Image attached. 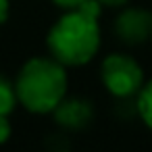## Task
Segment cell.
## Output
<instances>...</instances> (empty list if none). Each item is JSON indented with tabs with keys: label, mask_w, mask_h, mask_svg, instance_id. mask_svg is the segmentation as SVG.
Returning a JSON list of instances; mask_svg holds the SVG:
<instances>
[{
	"label": "cell",
	"mask_w": 152,
	"mask_h": 152,
	"mask_svg": "<svg viewBox=\"0 0 152 152\" xmlns=\"http://www.w3.org/2000/svg\"><path fill=\"white\" fill-rule=\"evenodd\" d=\"M100 2L88 0L79 9L67 11L48 31L46 44L61 65L79 67L90 63L100 48Z\"/></svg>",
	"instance_id": "cell-1"
},
{
	"label": "cell",
	"mask_w": 152,
	"mask_h": 152,
	"mask_svg": "<svg viewBox=\"0 0 152 152\" xmlns=\"http://www.w3.org/2000/svg\"><path fill=\"white\" fill-rule=\"evenodd\" d=\"M67 71L56 58H29L15 81L17 100L23 108L36 115L52 113L67 96Z\"/></svg>",
	"instance_id": "cell-2"
},
{
	"label": "cell",
	"mask_w": 152,
	"mask_h": 152,
	"mask_svg": "<svg viewBox=\"0 0 152 152\" xmlns=\"http://www.w3.org/2000/svg\"><path fill=\"white\" fill-rule=\"evenodd\" d=\"M100 77L104 88L115 98H133L144 86V71L135 58L127 54H108L102 61Z\"/></svg>",
	"instance_id": "cell-3"
},
{
	"label": "cell",
	"mask_w": 152,
	"mask_h": 152,
	"mask_svg": "<svg viewBox=\"0 0 152 152\" xmlns=\"http://www.w3.org/2000/svg\"><path fill=\"white\" fill-rule=\"evenodd\" d=\"M115 31L125 44H144L152 38V13L146 9H125L115 21Z\"/></svg>",
	"instance_id": "cell-4"
},
{
	"label": "cell",
	"mask_w": 152,
	"mask_h": 152,
	"mask_svg": "<svg viewBox=\"0 0 152 152\" xmlns=\"http://www.w3.org/2000/svg\"><path fill=\"white\" fill-rule=\"evenodd\" d=\"M52 113L61 127H67L73 131L88 127L94 119V106L90 100H83V98H67L65 96Z\"/></svg>",
	"instance_id": "cell-5"
},
{
	"label": "cell",
	"mask_w": 152,
	"mask_h": 152,
	"mask_svg": "<svg viewBox=\"0 0 152 152\" xmlns=\"http://www.w3.org/2000/svg\"><path fill=\"white\" fill-rule=\"evenodd\" d=\"M135 110L146 127L152 129V79L142 86V90L135 96Z\"/></svg>",
	"instance_id": "cell-6"
},
{
	"label": "cell",
	"mask_w": 152,
	"mask_h": 152,
	"mask_svg": "<svg viewBox=\"0 0 152 152\" xmlns=\"http://www.w3.org/2000/svg\"><path fill=\"white\" fill-rule=\"evenodd\" d=\"M17 90L15 83H11L2 73H0V115H11L17 106Z\"/></svg>",
	"instance_id": "cell-7"
},
{
	"label": "cell",
	"mask_w": 152,
	"mask_h": 152,
	"mask_svg": "<svg viewBox=\"0 0 152 152\" xmlns=\"http://www.w3.org/2000/svg\"><path fill=\"white\" fill-rule=\"evenodd\" d=\"M13 133V127H11V121L7 115H0V144H7L9 137Z\"/></svg>",
	"instance_id": "cell-8"
},
{
	"label": "cell",
	"mask_w": 152,
	"mask_h": 152,
	"mask_svg": "<svg viewBox=\"0 0 152 152\" xmlns=\"http://www.w3.org/2000/svg\"><path fill=\"white\" fill-rule=\"evenodd\" d=\"M52 2H54L58 9L71 11V9H79L81 4H86V2H88V0H52Z\"/></svg>",
	"instance_id": "cell-9"
},
{
	"label": "cell",
	"mask_w": 152,
	"mask_h": 152,
	"mask_svg": "<svg viewBox=\"0 0 152 152\" xmlns=\"http://www.w3.org/2000/svg\"><path fill=\"white\" fill-rule=\"evenodd\" d=\"M9 17V0H0V25Z\"/></svg>",
	"instance_id": "cell-10"
},
{
	"label": "cell",
	"mask_w": 152,
	"mask_h": 152,
	"mask_svg": "<svg viewBox=\"0 0 152 152\" xmlns=\"http://www.w3.org/2000/svg\"><path fill=\"white\" fill-rule=\"evenodd\" d=\"M102 7H125L129 0H98Z\"/></svg>",
	"instance_id": "cell-11"
}]
</instances>
